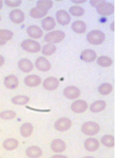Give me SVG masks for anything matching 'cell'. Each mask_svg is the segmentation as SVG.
I'll use <instances>...</instances> for the list:
<instances>
[{"mask_svg": "<svg viewBox=\"0 0 120 158\" xmlns=\"http://www.w3.org/2000/svg\"><path fill=\"white\" fill-rule=\"evenodd\" d=\"M100 131V126L96 121H86L81 125V132L90 137L96 135Z\"/></svg>", "mask_w": 120, "mask_h": 158, "instance_id": "cell-1", "label": "cell"}, {"mask_svg": "<svg viewBox=\"0 0 120 158\" xmlns=\"http://www.w3.org/2000/svg\"><path fill=\"white\" fill-rule=\"evenodd\" d=\"M86 39L90 44L98 46V45H101L105 41V34L103 31H101L99 30H93L88 32Z\"/></svg>", "mask_w": 120, "mask_h": 158, "instance_id": "cell-2", "label": "cell"}, {"mask_svg": "<svg viewBox=\"0 0 120 158\" xmlns=\"http://www.w3.org/2000/svg\"><path fill=\"white\" fill-rule=\"evenodd\" d=\"M65 38V33L62 31H49L44 35L43 39L44 42H47L48 44H58V43H61L64 39Z\"/></svg>", "mask_w": 120, "mask_h": 158, "instance_id": "cell-3", "label": "cell"}, {"mask_svg": "<svg viewBox=\"0 0 120 158\" xmlns=\"http://www.w3.org/2000/svg\"><path fill=\"white\" fill-rule=\"evenodd\" d=\"M21 48L25 51L29 52V53H37V52L41 51V48H42L40 43L35 40H32V39L24 40L21 43Z\"/></svg>", "mask_w": 120, "mask_h": 158, "instance_id": "cell-4", "label": "cell"}, {"mask_svg": "<svg viewBox=\"0 0 120 158\" xmlns=\"http://www.w3.org/2000/svg\"><path fill=\"white\" fill-rule=\"evenodd\" d=\"M96 9L97 12L102 16H109L114 12V5L107 1H101Z\"/></svg>", "mask_w": 120, "mask_h": 158, "instance_id": "cell-5", "label": "cell"}, {"mask_svg": "<svg viewBox=\"0 0 120 158\" xmlns=\"http://www.w3.org/2000/svg\"><path fill=\"white\" fill-rule=\"evenodd\" d=\"M72 126V121L68 118H61L55 121L54 129L58 132H66Z\"/></svg>", "mask_w": 120, "mask_h": 158, "instance_id": "cell-6", "label": "cell"}, {"mask_svg": "<svg viewBox=\"0 0 120 158\" xmlns=\"http://www.w3.org/2000/svg\"><path fill=\"white\" fill-rule=\"evenodd\" d=\"M55 21L61 26H67L71 22V16L68 11L64 10H60L56 12Z\"/></svg>", "mask_w": 120, "mask_h": 158, "instance_id": "cell-7", "label": "cell"}, {"mask_svg": "<svg viewBox=\"0 0 120 158\" xmlns=\"http://www.w3.org/2000/svg\"><path fill=\"white\" fill-rule=\"evenodd\" d=\"M33 64L39 71H41V72H48V71H49L51 68L50 62L43 56L37 58Z\"/></svg>", "mask_w": 120, "mask_h": 158, "instance_id": "cell-8", "label": "cell"}, {"mask_svg": "<svg viewBox=\"0 0 120 158\" xmlns=\"http://www.w3.org/2000/svg\"><path fill=\"white\" fill-rule=\"evenodd\" d=\"M63 94L68 99H77L81 96V90L77 86L70 85V86H66L64 89Z\"/></svg>", "mask_w": 120, "mask_h": 158, "instance_id": "cell-9", "label": "cell"}, {"mask_svg": "<svg viewBox=\"0 0 120 158\" xmlns=\"http://www.w3.org/2000/svg\"><path fill=\"white\" fill-rule=\"evenodd\" d=\"M50 149L56 154H60L61 152H63L66 150V143L60 138L54 139L50 143Z\"/></svg>", "mask_w": 120, "mask_h": 158, "instance_id": "cell-10", "label": "cell"}, {"mask_svg": "<svg viewBox=\"0 0 120 158\" xmlns=\"http://www.w3.org/2000/svg\"><path fill=\"white\" fill-rule=\"evenodd\" d=\"M10 20L13 23V24H22L25 20V13L19 10V9H14L12 10L10 14H9Z\"/></svg>", "mask_w": 120, "mask_h": 158, "instance_id": "cell-11", "label": "cell"}, {"mask_svg": "<svg viewBox=\"0 0 120 158\" xmlns=\"http://www.w3.org/2000/svg\"><path fill=\"white\" fill-rule=\"evenodd\" d=\"M71 110L72 112L76 114H81L84 113L88 109V103L84 99H76L74 102L71 104Z\"/></svg>", "mask_w": 120, "mask_h": 158, "instance_id": "cell-12", "label": "cell"}, {"mask_svg": "<svg viewBox=\"0 0 120 158\" xmlns=\"http://www.w3.org/2000/svg\"><path fill=\"white\" fill-rule=\"evenodd\" d=\"M83 145L87 152H96L98 150L100 143H99V140L95 137H88L87 139L84 140Z\"/></svg>", "mask_w": 120, "mask_h": 158, "instance_id": "cell-13", "label": "cell"}, {"mask_svg": "<svg viewBox=\"0 0 120 158\" xmlns=\"http://www.w3.org/2000/svg\"><path fill=\"white\" fill-rule=\"evenodd\" d=\"M42 82H43V88L48 91H54L59 87V85H60L59 80L55 77H48L46 80H43V81H42Z\"/></svg>", "mask_w": 120, "mask_h": 158, "instance_id": "cell-14", "label": "cell"}, {"mask_svg": "<svg viewBox=\"0 0 120 158\" xmlns=\"http://www.w3.org/2000/svg\"><path fill=\"white\" fill-rule=\"evenodd\" d=\"M27 33L29 36V39H32V40H37L39 38H41L43 36V31L42 28L36 25H31L29 26L27 28Z\"/></svg>", "mask_w": 120, "mask_h": 158, "instance_id": "cell-15", "label": "cell"}, {"mask_svg": "<svg viewBox=\"0 0 120 158\" xmlns=\"http://www.w3.org/2000/svg\"><path fill=\"white\" fill-rule=\"evenodd\" d=\"M18 68L24 73H29V72H31L32 69L34 68V64L29 59L23 58V59H20L18 62Z\"/></svg>", "mask_w": 120, "mask_h": 158, "instance_id": "cell-16", "label": "cell"}, {"mask_svg": "<svg viewBox=\"0 0 120 158\" xmlns=\"http://www.w3.org/2000/svg\"><path fill=\"white\" fill-rule=\"evenodd\" d=\"M24 83L25 85L28 86V87H37L42 83V79L38 75L31 74L28 75L24 79Z\"/></svg>", "mask_w": 120, "mask_h": 158, "instance_id": "cell-17", "label": "cell"}, {"mask_svg": "<svg viewBox=\"0 0 120 158\" xmlns=\"http://www.w3.org/2000/svg\"><path fill=\"white\" fill-rule=\"evenodd\" d=\"M4 85H5V87H7L8 89L13 90V89L18 87L19 80L15 75H13V74L9 75V76L5 77V79H4Z\"/></svg>", "mask_w": 120, "mask_h": 158, "instance_id": "cell-18", "label": "cell"}, {"mask_svg": "<svg viewBox=\"0 0 120 158\" xmlns=\"http://www.w3.org/2000/svg\"><path fill=\"white\" fill-rule=\"evenodd\" d=\"M42 31H52L54 27H56V21L52 16H46L42 20Z\"/></svg>", "mask_w": 120, "mask_h": 158, "instance_id": "cell-19", "label": "cell"}, {"mask_svg": "<svg viewBox=\"0 0 120 158\" xmlns=\"http://www.w3.org/2000/svg\"><path fill=\"white\" fill-rule=\"evenodd\" d=\"M97 58V53L93 49H84L81 53V59L85 63H92Z\"/></svg>", "mask_w": 120, "mask_h": 158, "instance_id": "cell-20", "label": "cell"}, {"mask_svg": "<svg viewBox=\"0 0 120 158\" xmlns=\"http://www.w3.org/2000/svg\"><path fill=\"white\" fill-rule=\"evenodd\" d=\"M71 28H72V31L75 32V33H77V34H82L86 31V24L84 21H81V20H77V21H75L72 23L71 25Z\"/></svg>", "mask_w": 120, "mask_h": 158, "instance_id": "cell-21", "label": "cell"}, {"mask_svg": "<svg viewBox=\"0 0 120 158\" xmlns=\"http://www.w3.org/2000/svg\"><path fill=\"white\" fill-rule=\"evenodd\" d=\"M25 153L28 158H39L43 155V151L39 146H31L26 150Z\"/></svg>", "mask_w": 120, "mask_h": 158, "instance_id": "cell-22", "label": "cell"}, {"mask_svg": "<svg viewBox=\"0 0 120 158\" xmlns=\"http://www.w3.org/2000/svg\"><path fill=\"white\" fill-rule=\"evenodd\" d=\"M19 145V141L16 138H8L2 143V147L6 151H14Z\"/></svg>", "mask_w": 120, "mask_h": 158, "instance_id": "cell-23", "label": "cell"}, {"mask_svg": "<svg viewBox=\"0 0 120 158\" xmlns=\"http://www.w3.org/2000/svg\"><path fill=\"white\" fill-rule=\"evenodd\" d=\"M33 133V125L31 122H26L20 127V134L23 137H29Z\"/></svg>", "mask_w": 120, "mask_h": 158, "instance_id": "cell-24", "label": "cell"}, {"mask_svg": "<svg viewBox=\"0 0 120 158\" xmlns=\"http://www.w3.org/2000/svg\"><path fill=\"white\" fill-rule=\"evenodd\" d=\"M107 106V103L104 102V100H96L91 105H90V111L92 113H99V112H102L103 110H105Z\"/></svg>", "mask_w": 120, "mask_h": 158, "instance_id": "cell-25", "label": "cell"}, {"mask_svg": "<svg viewBox=\"0 0 120 158\" xmlns=\"http://www.w3.org/2000/svg\"><path fill=\"white\" fill-rule=\"evenodd\" d=\"M29 100H31L29 97L26 95H18L11 98L10 102L15 105H27L29 102Z\"/></svg>", "mask_w": 120, "mask_h": 158, "instance_id": "cell-26", "label": "cell"}, {"mask_svg": "<svg viewBox=\"0 0 120 158\" xmlns=\"http://www.w3.org/2000/svg\"><path fill=\"white\" fill-rule=\"evenodd\" d=\"M48 11H46V10H43L37 7H34L32 8L31 10H29V16L32 17V18H35V19H40V18H44L47 16Z\"/></svg>", "mask_w": 120, "mask_h": 158, "instance_id": "cell-27", "label": "cell"}, {"mask_svg": "<svg viewBox=\"0 0 120 158\" xmlns=\"http://www.w3.org/2000/svg\"><path fill=\"white\" fill-rule=\"evenodd\" d=\"M101 144L107 148H113L115 144V139L114 136L112 135H105L100 139Z\"/></svg>", "mask_w": 120, "mask_h": 158, "instance_id": "cell-28", "label": "cell"}, {"mask_svg": "<svg viewBox=\"0 0 120 158\" xmlns=\"http://www.w3.org/2000/svg\"><path fill=\"white\" fill-rule=\"evenodd\" d=\"M70 16L73 15L75 17H81V16H83L84 13H85V10L81 6H78V5H73L69 8V12Z\"/></svg>", "mask_w": 120, "mask_h": 158, "instance_id": "cell-29", "label": "cell"}, {"mask_svg": "<svg viewBox=\"0 0 120 158\" xmlns=\"http://www.w3.org/2000/svg\"><path fill=\"white\" fill-rule=\"evenodd\" d=\"M97 91L102 96H107L110 95L113 92V85L109 82H104L100 84L97 88Z\"/></svg>", "mask_w": 120, "mask_h": 158, "instance_id": "cell-30", "label": "cell"}, {"mask_svg": "<svg viewBox=\"0 0 120 158\" xmlns=\"http://www.w3.org/2000/svg\"><path fill=\"white\" fill-rule=\"evenodd\" d=\"M97 64L101 67H110L113 64V60L108 56H99L97 58Z\"/></svg>", "mask_w": 120, "mask_h": 158, "instance_id": "cell-31", "label": "cell"}, {"mask_svg": "<svg viewBox=\"0 0 120 158\" xmlns=\"http://www.w3.org/2000/svg\"><path fill=\"white\" fill-rule=\"evenodd\" d=\"M53 6V1L51 0H39V1L36 2V7L43 10H46L48 11Z\"/></svg>", "mask_w": 120, "mask_h": 158, "instance_id": "cell-32", "label": "cell"}, {"mask_svg": "<svg viewBox=\"0 0 120 158\" xmlns=\"http://www.w3.org/2000/svg\"><path fill=\"white\" fill-rule=\"evenodd\" d=\"M56 50H57L56 46L52 44H47L41 48V52L43 53V56H51L56 52Z\"/></svg>", "mask_w": 120, "mask_h": 158, "instance_id": "cell-33", "label": "cell"}, {"mask_svg": "<svg viewBox=\"0 0 120 158\" xmlns=\"http://www.w3.org/2000/svg\"><path fill=\"white\" fill-rule=\"evenodd\" d=\"M0 118L4 120H10L16 118V112L12 110H4L0 113Z\"/></svg>", "mask_w": 120, "mask_h": 158, "instance_id": "cell-34", "label": "cell"}, {"mask_svg": "<svg viewBox=\"0 0 120 158\" xmlns=\"http://www.w3.org/2000/svg\"><path fill=\"white\" fill-rule=\"evenodd\" d=\"M12 37H13V32L11 31L6 30V28H1V30H0V38L3 41H5L6 43L11 40Z\"/></svg>", "mask_w": 120, "mask_h": 158, "instance_id": "cell-35", "label": "cell"}, {"mask_svg": "<svg viewBox=\"0 0 120 158\" xmlns=\"http://www.w3.org/2000/svg\"><path fill=\"white\" fill-rule=\"evenodd\" d=\"M4 3L10 8H17L22 4L21 0H5Z\"/></svg>", "mask_w": 120, "mask_h": 158, "instance_id": "cell-36", "label": "cell"}, {"mask_svg": "<svg viewBox=\"0 0 120 158\" xmlns=\"http://www.w3.org/2000/svg\"><path fill=\"white\" fill-rule=\"evenodd\" d=\"M101 1H102V0H90L89 3H90V5H91L92 7L97 8V7L99 5V3H100Z\"/></svg>", "mask_w": 120, "mask_h": 158, "instance_id": "cell-37", "label": "cell"}, {"mask_svg": "<svg viewBox=\"0 0 120 158\" xmlns=\"http://www.w3.org/2000/svg\"><path fill=\"white\" fill-rule=\"evenodd\" d=\"M51 158H68L66 155H62V154H54L51 156Z\"/></svg>", "mask_w": 120, "mask_h": 158, "instance_id": "cell-38", "label": "cell"}, {"mask_svg": "<svg viewBox=\"0 0 120 158\" xmlns=\"http://www.w3.org/2000/svg\"><path fill=\"white\" fill-rule=\"evenodd\" d=\"M72 2L74 4H82L86 2V0H72Z\"/></svg>", "mask_w": 120, "mask_h": 158, "instance_id": "cell-39", "label": "cell"}, {"mask_svg": "<svg viewBox=\"0 0 120 158\" xmlns=\"http://www.w3.org/2000/svg\"><path fill=\"white\" fill-rule=\"evenodd\" d=\"M5 64V59H4V57L2 55H0V67L3 66Z\"/></svg>", "mask_w": 120, "mask_h": 158, "instance_id": "cell-40", "label": "cell"}, {"mask_svg": "<svg viewBox=\"0 0 120 158\" xmlns=\"http://www.w3.org/2000/svg\"><path fill=\"white\" fill-rule=\"evenodd\" d=\"M110 27H111V31H114V30H115V23H114V22H112V24H111Z\"/></svg>", "mask_w": 120, "mask_h": 158, "instance_id": "cell-41", "label": "cell"}, {"mask_svg": "<svg viewBox=\"0 0 120 158\" xmlns=\"http://www.w3.org/2000/svg\"><path fill=\"white\" fill-rule=\"evenodd\" d=\"M6 44V42L5 41H3L1 38H0V46H4Z\"/></svg>", "mask_w": 120, "mask_h": 158, "instance_id": "cell-42", "label": "cell"}, {"mask_svg": "<svg viewBox=\"0 0 120 158\" xmlns=\"http://www.w3.org/2000/svg\"><path fill=\"white\" fill-rule=\"evenodd\" d=\"M3 5H4V1L0 0V10H1V9L3 8Z\"/></svg>", "mask_w": 120, "mask_h": 158, "instance_id": "cell-43", "label": "cell"}, {"mask_svg": "<svg viewBox=\"0 0 120 158\" xmlns=\"http://www.w3.org/2000/svg\"><path fill=\"white\" fill-rule=\"evenodd\" d=\"M82 158H96L94 156H85V157H82Z\"/></svg>", "mask_w": 120, "mask_h": 158, "instance_id": "cell-44", "label": "cell"}, {"mask_svg": "<svg viewBox=\"0 0 120 158\" xmlns=\"http://www.w3.org/2000/svg\"><path fill=\"white\" fill-rule=\"evenodd\" d=\"M0 22H1V16H0Z\"/></svg>", "mask_w": 120, "mask_h": 158, "instance_id": "cell-45", "label": "cell"}, {"mask_svg": "<svg viewBox=\"0 0 120 158\" xmlns=\"http://www.w3.org/2000/svg\"><path fill=\"white\" fill-rule=\"evenodd\" d=\"M0 158H1V157H0Z\"/></svg>", "mask_w": 120, "mask_h": 158, "instance_id": "cell-46", "label": "cell"}]
</instances>
